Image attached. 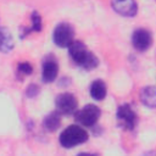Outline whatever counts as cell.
<instances>
[{
	"instance_id": "6da1fadb",
	"label": "cell",
	"mask_w": 156,
	"mask_h": 156,
	"mask_svg": "<svg viewBox=\"0 0 156 156\" xmlns=\"http://www.w3.org/2000/svg\"><path fill=\"white\" fill-rule=\"evenodd\" d=\"M68 52H69L72 61L77 66H79L87 71L94 69L99 65L98 57L82 41H74L73 40L68 45Z\"/></svg>"
},
{
	"instance_id": "7a4b0ae2",
	"label": "cell",
	"mask_w": 156,
	"mask_h": 156,
	"mask_svg": "<svg viewBox=\"0 0 156 156\" xmlns=\"http://www.w3.org/2000/svg\"><path fill=\"white\" fill-rule=\"evenodd\" d=\"M88 138H89V135L84 128H82L80 126H77V124H72L62 130L58 140H60V144L62 147L71 149V147H74L77 145L85 143L88 140Z\"/></svg>"
},
{
	"instance_id": "3957f363",
	"label": "cell",
	"mask_w": 156,
	"mask_h": 156,
	"mask_svg": "<svg viewBox=\"0 0 156 156\" xmlns=\"http://www.w3.org/2000/svg\"><path fill=\"white\" fill-rule=\"evenodd\" d=\"M101 115V111L98 106L93 104H88L80 110L74 112V119L78 122V124L83 127H93L96 124Z\"/></svg>"
},
{
	"instance_id": "277c9868",
	"label": "cell",
	"mask_w": 156,
	"mask_h": 156,
	"mask_svg": "<svg viewBox=\"0 0 156 156\" xmlns=\"http://www.w3.org/2000/svg\"><path fill=\"white\" fill-rule=\"evenodd\" d=\"M54 43L60 48H68V45L74 40V29L69 23H58L52 34Z\"/></svg>"
},
{
	"instance_id": "5b68a950",
	"label": "cell",
	"mask_w": 156,
	"mask_h": 156,
	"mask_svg": "<svg viewBox=\"0 0 156 156\" xmlns=\"http://www.w3.org/2000/svg\"><path fill=\"white\" fill-rule=\"evenodd\" d=\"M116 118H117V122H118L119 127H122L126 130L134 129V127L136 124V121H138L136 113L134 112V110L128 104H123L117 108Z\"/></svg>"
},
{
	"instance_id": "8992f818",
	"label": "cell",
	"mask_w": 156,
	"mask_h": 156,
	"mask_svg": "<svg viewBox=\"0 0 156 156\" xmlns=\"http://www.w3.org/2000/svg\"><path fill=\"white\" fill-rule=\"evenodd\" d=\"M55 105H56V111H58L61 115H72L77 111L78 101L73 94L62 93L56 96Z\"/></svg>"
},
{
	"instance_id": "52a82bcc",
	"label": "cell",
	"mask_w": 156,
	"mask_h": 156,
	"mask_svg": "<svg viewBox=\"0 0 156 156\" xmlns=\"http://www.w3.org/2000/svg\"><path fill=\"white\" fill-rule=\"evenodd\" d=\"M132 44L135 50L145 51L152 44V35L145 28H138L132 34Z\"/></svg>"
},
{
	"instance_id": "ba28073f",
	"label": "cell",
	"mask_w": 156,
	"mask_h": 156,
	"mask_svg": "<svg viewBox=\"0 0 156 156\" xmlns=\"http://www.w3.org/2000/svg\"><path fill=\"white\" fill-rule=\"evenodd\" d=\"M111 5L115 12L124 17H133L138 12L135 0H111Z\"/></svg>"
},
{
	"instance_id": "9c48e42d",
	"label": "cell",
	"mask_w": 156,
	"mask_h": 156,
	"mask_svg": "<svg viewBox=\"0 0 156 156\" xmlns=\"http://www.w3.org/2000/svg\"><path fill=\"white\" fill-rule=\"evenodd\" d=\"M58 73V65L54 56H48L43 61L41 78L44 83H51L56 79Z\"/></svg>"
},
{
	"instance_id": "30bf717a",
	"label": "cell",
	"mask_w": 156,
	"mask_h": 156,
	"mask_svg": "<svg viewBox=\"0 0 156 156\" xmlns=\"http://www.w3.org/2000/svg\"><path fill=\"white\" fill-rule=\"evenodd\" d=\"M140 101L149 108H156V87L147 85L140 91Z\"/></svg>"
},
{
	"instance_id": "8fae6325",
	"label": "cell",
	"mask_w": 156,
	"mask_h": 156,
	"mask_svg": "<svg viewBox=\"0 0 156 156\" xmlns=\"http://www.w3.org/2000/svg\"><path fill=\"white\" fill-rule=\"evenodd\" d=\"M61 124V113L58 111H52L46 115L43 119V127L48 132H55Z\"/></svg>"
},
{
	"instance_id": "7c38bea8",
	"label": "cell",
	"mask_w": 156,
	"mask_h": 156,
	"mask_svg": "<svg viewBox=\"0 0 156 156\" xmlns=\"http://www.w3.org/2000/svg\"><path fill=\"white\" fill-rule=\"evenodd\" d=\"M106 93H107V88H106V84L104 80L101 79H96L91 83L90 85V95L94 100H104V98L106 96Z\"/></svg>"
},
{
	"instance_id": "4fadbf2b",
	"label": "cell",
	"mask_w": 156,
	"mask_h": 156,
	"mask_svg": "<svg viewBox=\"0 0 156 156\" xmlns=\"http://www.w3.org/2000/svg\"><path fill=\"white\" fill-rule=\"evenodd\" d=\"M13 48V39L7 28L0 27V52H10Z\"/></svg>"
},
{
	"instance_id": "5bb4252c",
	"label": "cell",
	"mask_w": 156,
	"mask_h": 156,
	"mask_svg": "<svg viewBox=\"0 0 156 156\" xmlns=\"http://www.w3.org/2000/svg\"><path fill=\"white\" fill-rule=\"evenodd\" d=\"M43 28V23H41V17L37 11L32 12V26L29 28H24L21 29V38L26 37L27 34H29L30 32H40Z\"/></svg>"
},
{
	"instance_id": "9a60e30c",
	"label": "cell",
	"mask_w": 156,
	"mask_h": 156,
	"mask_svg": "<svg viewBox=\"0 0 156 156\" xmlns=\"http://www.w3.org/2000/svg\"><path fill=\"white\" fill-rule=\"evenodd\" d=\"M17 71H18V73H21L23 76H28V74H30L33 72V67L28 62H21L17 66Z\"/></svg>"
},
{
	"instance_id": "2e32d148",
	"label": "cell",
	"mask_w": 156,
	"mask_h": 156,
	"mask_svg": "<svg viewBox=\"0 0 156 156\" xmlns=\"http://www.w3.org/2000/svg\"><path fill=\"white\" fill-rule=\"evenodd\" d=\"M39 91H40V89H39V87L37 84H29L27 90H26V95L28 98H35L39 94Z\"/></svg>"
}]
</instances>
